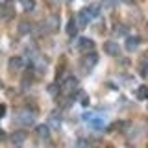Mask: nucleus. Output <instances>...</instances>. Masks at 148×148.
Returning a JSON list of instances; mask_svg holds the SVG:
<instances>
[{
    "label": "nucleus",
    "mask_w": 148,
    "mask_h": 148,
    "mask_svg": "<svg viewBox=\"0 0 148 148\" xmlns=\"http://www.w3.org/2000/svg\"><path fill=\"white\" fill-rule=\"evenodd\" d=\"M15 120L21 126H32L34 124V120H35V113L34 111H30V109H17L15 111Z\"/></svg>",
    "instance_id": "nucleus-2"
},
{
    "label": "nucleus",
    "mask_w": 148,
    "mask_h": 148,
    "mask_svg": "<svg viewBox=\"0 0 148 148\" xmlns=\"http://www.w3.org/2000/svg\"><path fill=\"white\" fill-rule=\"evenodd\" d=\"M87 9H89V13H91V17H92V18L98 17V13H100V8H98V6H89Z\"/></svg>",
    "instance_id": "nucleus-19"
},
{
    "label": "nucleus",
    "mask_w": 148,
    "mask_h": 148,
    "mask_svg": "<svg viewBox=\"0 0 148 148\" xmlns=\"http://www.w3.org/2000/svg\"><path fill=\"white\" fill-rule=\"evenodd\" d=\"M146 30H148V24H146Z\"/></svg>",
    "instance_id": "nucleus-26"
},
{
    "label": "nucleus",
    "mask_w": 148,
    "mask_h": 148,
    "mask_svg": "<svg viewBox=\"0 0 148 148\" xmlns=\"http://www.w3.org/2000/svg\"><path fill=\"white\" fill-rule=\"evenodd\" d=\"M0 17L6 18V21H8V18H11L13 17V8L11 6H6L4 9H0Z\"/></svg>",
    "instance_id": "nucleus-16"
},
{
    "label": "nucleus",
    "mask_w": 148,
    "mask_h": 148,
    "mask_svg": "<svg viewBox=\"0 0 148 148\" xmlns=\"http://www.w3.org/2000/svg\"><path fill=\"white\" fill-rule=\"evenodd\" d=\"M135 96L139 100H146L148 98V87L146 85H141V87H137V91H135Z\"/></svg>",
    "instance_id": "nucleus-15"
},
{
    "label": "nucleus",
    "mask_w": 148,
    "mask_h": 148,
    "mask_svg": "<svg viewBox=\"0 0 148 148\" xmlns=\"http://www.w3.org/2000/svg\"><path fill=\"white\" fill-rule=\"evenodd\" d=\"M22 8H24V11H34L35 9V0H21Z\"/></svg>",
    "instance_id": "nucleus-17"
},
{
    "label": "nucleus",
    "mask_w": 148,
    "mask_h": 148,
    "mask_svg": "<svg viewBox=\"0 0 148 148\" xmlns=\"http://www.w3.org/2000/svg\"><path fill=\"white\" fill-rule=\"evenodd\" d=\"M76 48L80 50L82 54H89V52H95V41L89 39V37H80L78 39V45Z\"/></svg>",
    "instance_id": "nucleus-4"
},
{
    "label": "nucleus",
    "mask_w": 148,
    "mask_h": 148,
    "mask_svg": "<svg viewBox=\"0 0 148 148\" xmlns=\"http://www.w3.org/2000/svg\"><path fill=\"white\" fill-rule=\"evenodd\" d=\"M35 133H37L39 137H48V135H50V128L46 126V124H39V126L35 128Z\"/></svg>",
    "instance_id": "nucleus-14"
},
{
    "label": "nucleus",
    "mask_w": 148,
    "mask_h": 148,
    "mask_svg": "<svg viewBox=\"0 0 148 148\" xmlns=\"http://www.w3.org/2000/svg\"><path fill=\"white\" fill-rule=\"evenodd\" d=\"M115 35H126V26H124V24H117V26H115Z\"/></svg>",
    "instance_id": "nucleus-18"
},
{
    "label": "nucleus",
    "mask_w": 148,
    "mask_h": 148,
    "mask_svg": "<svg viewBox=\"0 0 148 148\" xmlns=\"http://www.w3.org/2000/svg\"><path fill=\"white\" fill-rule=\"evenodd\" d=\"M76 18V24H78V28H85L87 24H89V21H91V13H89V9L87 8H83V9H80L78 11V15L74 17Z\"/></svg>",
    "instance_id": "nucleus-5"
},
{
    "label": "nucleus",
    "mask_w": 148,
    "mask_h": 148,
    "mask_svg": "<svg viewBox=\"0 0 148 148\" xmlns=\"http://www.w3.org/2000/svg\"><path fill=\"white\" fill-rule=\"evenodd\" d=\"M124 2H126V4H132V2H133V0H124Z\"/></svg>",
    "instance_id": "nucleus-24"
},
{
    "label": "nucleus",
    "mask_w": 148,
    "mask_h": 148,
    "mask_svg": "<svg viewBox=\"0 0 148 148\" xmlns=\"http://www.w3.org/2000/svg\"><path fill=\"white\" fill-rule=\"evenodd\" d=\"M96 63H98V54H96V52H89V54H83V58H82V61H80L82 69H83V71H85V72L92 71Z\"/></svg>",
    "instance_id": "nucleus-3"
},
{
    "label": "nucleus",
    "mask_w": 148,
    "mask_h": 148,
    "mask_svg": "<svg viewBox=\"0 0 148 148\" xmlns=\"http://www.w3.org/2000/svg\"><path fill=\"white\" fill-rule=\"evenodd\" d=\"M24 58H21V56H13L11 59H9V71L11 72H17V71H21V69H24Z\"/></svg>",
    "instance_id": "nucleus-6"
},
{
    "label": "nucleus",
    "mask_w": 148,
    "mask_h": 148,
    "mask_svg": "<svg viewBox=\"0 0 148 148\" xmlns=\"http://www.w3.org/2000/svg\"><path fill=\"white\" fill-rule=\"evenodd\" d=\"M67 2H72V0H67Z\"/></svg>",
    "instance_id": "nucleus-25"
},
{
    "label": "nucleus",
    "mask_w": 148,
    "mask_h": 148,
    "mask_svg": "<svg viewBox=\"0 0 148 148\" xmlns=\"http://www.w3.org/2000/svg\"><path fill=\"white\" fill-rule=\"evenodd\" d=\"M139 43H141V37H137V35L128 37V39H126V50H128V52H133V50H137Z\"/></svg>",
    "instance_id": "nucleus-11"
},
{
    "label": "nucleus",
    "mask_w": 148,
    "mask_h": 148,
    "mask_svg": "<svg viewBox=\"0 0 148 148\" xmlns=\"http://www.w3.org/2000/svg\"><path fill=\"white\" fill-rule=\"evenodd\" d=\"M46 126L52 128V130H59V126H61V115H59V111H52L48 115V124Z\"/></svg>",
    "instance_id": "nucleus-7"
},
{
    "label": "nucleus",
    "mask_w": 148,
    "mask_h": 148,
    "mask_svg": "<svg viewBox=\"0 0 148 148\" xmlns=\"http://www.w3.org/2000/svg\"><path fill=\"white\" fill-rule=\"evenodd\" d=\"M17 30H18V34H21V35H26V34H30V32H32V24L28 21H21Z\"/></svg>",
    "instance_id": "nucleus-13"
},
{
    "label": "nucleus",
    "mask_w": 148,
    "mask_h": 148,
    "mask_svg": "<svg viewBox=\"0 0 148 148\" xmlns=\"http://www.w3.org/2000/svg\"><path fill=\"white\" fill-rule=\"evenodd\" d=\"M2 139H6V133H4L2 130H0V141H2Z\"/></svg>",
    "instance_id": "nucleus-23"
},
{
    "label": "nucleus",
    "mask_w": 148,
    "mask_h": 148,
    "mask_svg": "<svg viewBox=\"0 0 148 148\" xmlns=\"http://www.w3.org/2000/svg\"><path fill=\"white\" fill-rule=\"evenodd\" d=\"M67 34H69V37H74L78 34V24H76V18H69V22H67Z\"/></svg>",
    "instance_id": "nucleus-12"
},
{
    "label": "nucleus",
    "mask_w": 148,
    "mask_h": 148,
    "mask_svg": "<svg viewBox=\"0 0 148 148\" xmlns=\"http://www.w3.org/2000/svg\"><path fill=\"white\" fill-rule=\"evenodd\" d=\"M59 89H61L63 96H71V98H72V96L78 92V80L74 76H67L61 82V87H59Z\"/></svg>",
    "instance_id": "nucleus-1"
},
{
    "label": "nucleus",
    "mask_w": 148,
    "mask_h": 148,
    "mask_svg": "<svg viewBox=\"0 0 148 148\" xmlns=\"http://www.w3.org/2000/svg\"><path fill=\"white\" fill-rule=\"evenodd\" d=\"M104 52L108 56H119L120 46L115 43V41H106V43H104Z\"/></svg>",
    "instance_id": "nucleus-9"
},
{
    "label": "nucleus",
    "mask_w": 148,
    "mask_h": 148,
    "mask_svg": "<svg viewBox=\"0 0 148 148\" xmlns=\"http://www.w3.org/2000/svg\"><path fill=\"white\" fill-rule=\"evenodd\" d=\"M45 26L48 32H58L59 30V17L58 15H48V18L45 21Z\"/></svg>",
    "instance_id": "nucleus-8"
},
{
    "label": "nucleus",
    "mask_w": 148,
    "mask_h": 148,
    "mask_svg": "<svg viewBox=\"0 0 148 148\" xmlns=\"http://www.w3.org/2000/svg\"><path fill=\"white\" fill-rule=\"evenodd\" d=\"M4 115H6V106H4V104H0V119H2Z\"/></svg>",
    "instance_id": "nucleus-21"
},
{
    "label": "nucleus",
    "mask_w": 148,
    "mask_h": 148,
    "mask_svg": "<svg viewBox=\"0 0 148 148\" xmlns=\"http://www.w3.org/2000/svg\"><path fill=\"white\" fill-rule=\"evenodd\" d=\"M26 137H28V133L24 132V130H17V132H13L11 135H9L13 145H22V143L26 141Z\"/></svg>",
    "instance_id": "nucleus-10"
},
{
    "label": "nucleus",
    "mask_w": 148,
    "mask_h": 148,
    "mask_svg": "<svg viewBox=\"0 0 148 148\" xmlns=\"http://www.w3.org/2000/svg\"><path fill=\"white\" fill-rule=\"evenodd\" d=\"M48 92H50V95H56V92H58V87H56V85H50L48 87Z\"/></svg>",
    "instance_id": "nucleus-20"
},
{
    "label": "nucleus",
    "mask_w": 148,
    "mask_h": 148,
    "mask_svg": "<svg viewBox=\"0 0 148 148\" xmlns=\"http://www.w3.org/2000/svg\"><path fill=\"white\" fill-rule=\"evenodd\" d=\"M85 146H87L85 141H78V148H85Z\"/></svg>",
    "instance_id": "nucleus-22"
}]
</instances>
